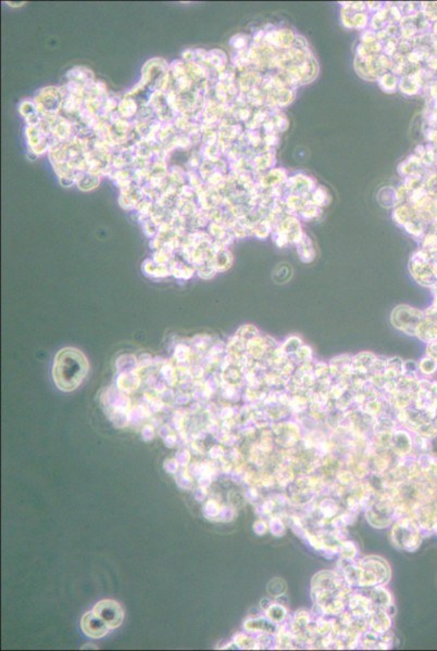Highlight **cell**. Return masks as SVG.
Masks as SVG:
<instances>
[{"label": "cell", "mask_w": 437, "mask_h": 651, "mask_svg": "<svg viewBox=\"0 0 437 651\" xmlns=\"http://www.w3.org/2000/svg\"><path fill=\"white\" fill-rule=\"evenodd\" d=\"M85 356L75 349H65L57 354L53 363V381L63 391L77 389L87 375Z\"/></svg>", "instance_id": "1"}, {"label": "cell", "mask_w": 437, "mask_h": 651, "mask_svg": "<svg viewBox=\"0 0 437 651\" xmlns=\"http://www.w3.org/2000/svg\"><path fill=\"white\" fill-rule=\"evenodd\" d=\"M94 613L110 628H118L124 619L122 608L114 601H100L94 608Z\"/></svg>", "instance_id": "2"}, {"label": "cell", "mask_w": 437, "mask_h": 651, "mask_svg": "<svg viewBox=\"0 0 437 651\" xmlns=\"http://www.w3.org/2000/svg\"><path fill=\"white\" fill-rule=\"evenodd\" d=\"M82 628H83L84 633L90 638H100L106 635L109 626L98 616L92 612V613L84 616L82 620Z\"/></svg>", "instance_id": "3"}]
</instances>
